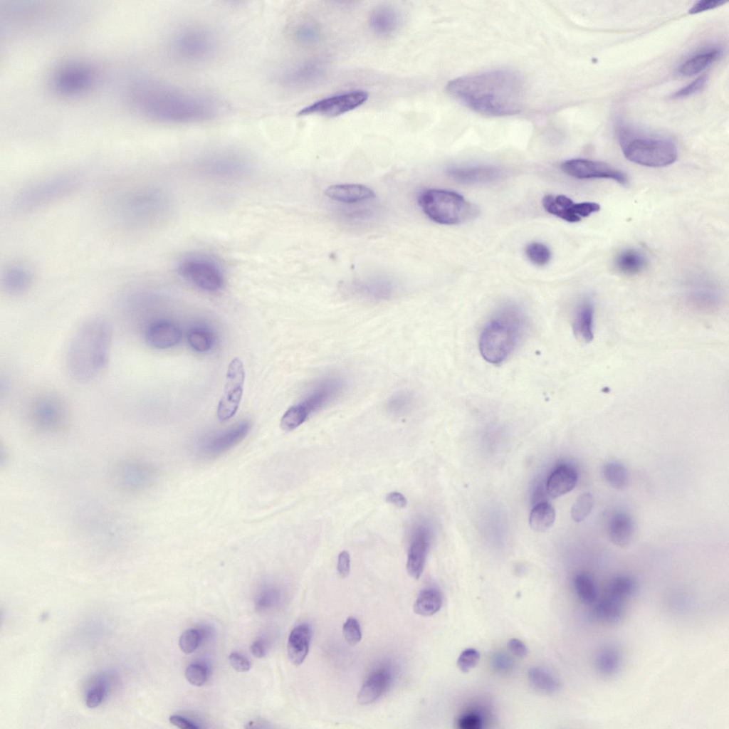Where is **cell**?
Masks as SVG:
<instances>
[{
  "label": "cell",
  "mask_w": 729,
  "mask_h": 729,
  "mask_svg": "<svg viewBox=\"0 0 729 729\" xmlns=\"http://www.w3.org/2000/svg\"><path fill=\"white\" fill-rule=\"evenodd\" d=\"M244 380L243 362L238 357H234L228 366L223 394L217 407L216 414L220 421L229 420L237 411L243 395Z\"/></svg>",
  "instance_id": "5bb4252c"
},
{
  "label": "cell",
  "mask_w": 729,
  "mask_h": 729,
  "mask_svg": "<svg viewBox=\"0 0 729 729\" xmlns=\"http://www.w3.org/2000/svg\"><path fill=\"white\" fill-rule=\"evenodd\" d=\"M266 644L263 640H256L251 646V651L256 658H263L266 654Z\"/></svg>",
  "instance_id": "6125c7cd"
},
{
  "label": "cell",
  "mask_w": 729,
  "mask_h": 729,
  "mask_svg": "<svg viewBox=\"0 0 729 729\" xmlns=\"http://www.w3.org/2000/svg\"><path fill=\"white\" fill-rule=\"evenodd\" d=\"M480 659L479 652L473 648L463 650L457 660V666L463 672H468L473 668Z\"/></svg>",
  "instance_id": "f907efd6"
},
{
  "label": "cell",
  "mask_w": 729,
  "mask_h": 729,
  "mask_svg": "<svg viewBox=\"0 0 729 729\" xmlns=\"http://www.w3.org/2000/svg\"><path fill=\"white\" fill-rule=\"evenodd\" d=\"M482 718L475 713H467L461 716L458 722L461 729H480L482 728Z\"/></svg>",
  "instance_id": "db71d44e"
},
{
  "label": "cell",
  "mask_w": 729,
  "mask_h": 729,
  "mask_svg": "<svg viewBox=\"0 0 729 729\" xmlns=\"http://www.w3.org/2000/svg\"><path fill=\"white\" fill-rule=\"evenodd\" d=\"M416 397L409 389H400L394 392L387 400L385 410L394 417H404L416 408Z\"/></svg>",
  "instance_id": "d6a6232c"
},
{
  "label": "cell",
  "mask_w": 729,
  "mask_h": 729,
  "mask_svg": "<svg viewBox=\"0 0 729 729\" xmlns=\"http://www.w3.org/2000/svg\"><path fill=\"white\" fill-rule=\"evenodd\" d=\"M575 335L584 342H589L594 338V308L589 299L582 300L576 307L572 318Z\"/></svg>",
  "instance_id": "484cf974"
},
{
  "label": "cell",
  "mask_w": 729,
  "mask_h": 729,
  "mask_svg": "<svg viewBox=\"0 0 729 729\" xmlns=\"http://www.w3.org/2000/svg\"><path fill=\"white\" fill-rule=\"evenodd\" d=\"M368 98V93L362 90L344 92L322 98L304 107L298 112V115L337 117L361 106Z\"/></svg>",
  "instance_id": "4fadbf2b"
},
{
  "label": "cell",
  "mask_w": 729,
  "mask_h": 729,
  "mask_svg": "<svg viewBox=\"0 0 729 729\" xmlns=\"http://www.w3.org/2000/svg\"><path fill=\"white\" fill-rule=\"evenodd\" d=\"M508 648L515 656L523 658L527 656L528 649L520 640L511 639L508 642Z\"/></svg>",
  "instance_id": "680465c9"
},
{
  "label": "cell",
  "mask_w": 729,
  "mask_h": 729,
  "mask_svg": "<svg viewBox=\"0 0 729 729\" xmlns=\"http://www.w3.org/2000/svg\"><path fill=\"white\" fill-rule=\"evenodd\" d=\"M577 478V473L573 467L568 465L560 466L547 481V493L552 498L562 496L575 487Z\"/></svg>",
  "instance_id": "4316f807"
},
{
  "label": "cell",
  "mask_w": 729,
  "mask_h": 729,
  "mask_svg": "<svg viewBox=\"0 0 729 729\" xmlns=\"http://www.w3.org/2000/svg\"><path fill=\"white\" fill-rule=\"evenodd\" d=\"M621 146L628 160L646 167L668 166L676 160L678 155L675 144L665 138L624 134Z\"/></svg>",
  "instance_id": "ba28073f"
},
{
  "label": "cell",
  "mask_w": 729,
  "mask_h": 729,
  "mask_svg": "<svg viewBox=\"0 0 729 729\" xmlns=\"http://www.w3.org/2000/svg\"><path fill=\"white\" fill-rule=\"evenodd\" d=\"M525 254L532 263L538 266L547 264L551 258V251L549 248L539 242L529 243L525 248Z\"/></svg>",
  "instance_id": "f6af8a7d"
},
{
  "label": "cell",
  "mask_w": 729,
  "mask_h": 729,
  "mask_svg": "<svg viewBox=\"0 0 729 729\" xmlns=\"http://www.w3.org/2000/svg\"><path fill=\"white\" fill-rule=\"evenodd\" d=\"M706 81L707 77L706 75H701L684 88H682L675 92L673 94L672 98H680L691 95L699 90H701L705 86Z\"/></svg>",
  "instance_id": "816d5d0a"
},
{
  "label": "cell",
  "mask_w": 729,
  "mask_h": 729,
  "mask_svg": "<svg viewBox=\"0 0 729 729\" xmlns=\"http://www.w3.org/2000/svg\"><path fill=\"white\" fill-rule=\"evenodd\" d=\"M208 676V671L205 666L199 663H192L185 670V677L189 683L195 686H201L205 683Z\"/></svg>",
  "instance_id": "bcb514c9"
},
{
  "label": "cell",
  "mask_w": 729,
  "mask_h": 729,
  "mask_svg": "<svg viewBox=\"0 0 729 729\" xmlns=\"http://www.w3.org/2000/svg\"><path fill=\"white\" fill-rule=\"evenodd\" d=\"M447 174L454 180L465 184L491 182L502 174L501 170L493 165L451 167L447 169Z\"/></svg>",
  "instance_id": "603a6c76"
},
{
  "label": "cell",
  "mask_w": 729,
  "mask_h": 729,
  "mask_svg": "<svg viewBox=\"0 0 729 729\" xmlns=\"http://www.w3.org/2000/svg\"><path fill=\"white\" fill-rule=\"evenodd\" d=\"M182 335V331L177 325L166 320L151 323L145 333L147 343L158 350H164L177 345L180 342Z\"/></svg>",
  "instance_id": "44dd1931"
},
{
  "label": "cell",
  "mask_w": 729,
  "mask_h": 729,
  "mask_svg": "<svg viewBox=\"0 0 729 729\" xmlns=\"http://www.w3.org/2000/svg\"><path fill=\"white\" fill-rule=\"evenodd\" d=\"M594 503V496L589 493H584L577 497L571 508V516L575 522L584 520L592 510Z\"/></svg>",
  "instance_id": "ee69618b"
},
{
  "label": "cell",
  "mask_w": 729,
  "mask_h": 729,
  "mask_svg": "<svg viewBox=\"0 0 729 729\" xmlns=\"http://www.w3.org/2000/svg\"><path fill=\"white\" fill-rule=\"evenodd\" d=\"M609 537L612 543L625 547L632 542L635 535V523L626 513H615L609 520Z\"/></svg>",
  "instance_id": "f1b7e54d"
},
{
  "label": "cell",
  "mask_w": 729,
  "mask_h": 729,
  "mask_svg": "<svg viewBox=\"0 0 729 729\" xmlns=\"http://www.w3.org/2000/svg\"><path fill=\"white\" fill-rule=\"evenodd\" d=\"M527 326L526 315L520 306L513 303L500 305L481 330L478 338L481 355L490 364H502L520 345Z\"/></svg>",
  "instance_id": "277c9868"
},
{
  "label": "cell",
  "mask_w": 729,
  "mask_h": 729,
  "mask_svg": "<svg viewBox=\"0 0 729 729\" xmlns=\"http://www.w3.org/2000/svg\"><path fill=\"white\" fill-rule=\"evenodd\" d=\"M430 539V532L424 527L417 529L411 539L407 554V570L414 579H419L423 572Z\"/></svg>",
  "instance_id": "d6986e66"
},
{
  "label": "cell",
  "mask_w": 729,
  "mask_h": 729,
  "mask_svg": "<svg viewBox=\"0 0 729 729\" xmlns=\"http://www.w3.org/2000/svg\"><path fill=\"white\" fill-rule=\"evenodd\" d=\"M725 1L722 0H703L697 1L688 11L689 14H694L704 11L713 9L724 4Z\"/></svg>",
  "instance_id": "9f6ffc18"
},
{
  "label": "cell",
  "mask_w": 729,
  "mask_h": 729,
  "mask_svg": "<svg viewBox=\"0 0 729 729\" xmlns=\"http://www.w3.org/2000/svg\"><path fill=\"white\" fill-rule=\"evenodd\" d=\"M337 568L341 577L348 576L350 570V556L348 552L344 550L339 554Z\"/></svg>",
  "instance_id": "6f0895ef"
},
{
  "label": "cell",
  "mask_w": 729,
  "mask_h": 729,
  "mask_svg": "<svg viewBox=\"0 0 729 729\" xmlns=\"http://www.w3.org/2000/svg\"><path fill=\"white\" fill-rule=\"evenodd\" d=\"M107 692V687L104 681H100L89 689L85 697V704L88 708H93L99 706L103 701Z\"/></svg>",
  "instance_id": "681fc988"
},
{
  "label": "cell",
  "mask_w": 729,
  "mask_h": 729,
  "mask_svg": "<svg viewBox=\"0 0 729 729\" xmlns=\"http://www.w3.org/2000/svg\"><path fill=\"white\" fill-rule=\"evenodd\" d=\"M251 423L241 421L225 431L212 438L204 447V452L209 457H215L227 451L241 442L248 434Z\"/></svg>",
  "instance_id": "ffe728a7"
},
{
  "label": "cell",
  "mask_w": 729,
  "mask_h": 729,
  "mask_svg": "<svg viewBox=\"0 0 729 729\" xmlns=\"http://www.w3.org/2000/svg\"><path fill=\"white\" fill-rule=\"evenodd\" d=\"M721 54L719 48H713L699 53L686 61L680 67L679 73L691 76L701 72L714 62Z\"/></svg>",
  "instance_id": "d590c367"
},
{
  "label": "cell",
  "mask_w": 729,
  "mask_h": 729,
  "mask_svg": "<svg viewBox=\"0 0 729 729\" xmlns=\"http://www.w3.org/2000/svg\"><path fill=\"white\" fill-rule=\"evenodd\" d=\"M312 637V629L308 624L303 623L293 629L287 644L289 661L295 666L300 665L305 659Z\"/></svg>",
  "instance_id": "cb8c5ba5"
},
{
  "label": "cell",
  "mask_w": 729,
  "mask_h": 729,
  "mask_svg": "<svg viewBox=\"0 0 729 729\" xmlns=\"http://www.w3.org/2000/svg\"><path fill=\"white\" fill-rule=\"evenodd\" d=\"M229 660L232 668L238 672H246L251 668L249 660L239 653H231L229 656Z\"/></svg>",
  "instance_id": "11a10c76"
},
{
  "label": "cell",
  "mask_w": 729,
  "mask_h": 729,
  "mask_svg": "<svg viewBox=\"0 0 729 729\" xmlns=\"http://www.w3.org/2000/svg\"><path fill=\"white\" fill-rule=\"evenodd\" d=\"M31 272L28 268L21 265L12 266L7 268L3 277L4 290L14 295L26 292L31 286Z\"/></svg>",
  "instance_id": "4dcf8cb0"
},
{
  "label": "cell",
  "mask_w": 729,
  "mask_h": 729,
  "mask_svg": "<svg viewBox=\"0 0 729 729\" xmlns=\"http://www.w3.org/2000/svg\"><path fill=\"white\" fill-rule=\"evenodd\" d=\"M617 269L625 275H636L643 271L648 263L645 255L635 248H626L618 253L614 261Z\"/></svg>",
  "instance_id": "836d02e7"
},
{
  "label": "cell",
  "mask_w": 729,
  "mask_h": 729,
  "mask_svg": "<svg viewBox=\"0 0 729 729\" xmlns=\"http://www.w3.org/2000/svg\"><path fill=\"white\" fill-rule=\"evenodd\" d=\"M169 722L179 728L182 729H197L199 727L194 723L190 722L186 718L177 715H173L169 717Z\"/></svg>",
  "instance_id": "91938a15"
},
{
  "label": "cell",
  "mask_w": 729,
  "mask_h": 729,
  "mask_svg": "<svg viewBox=\"0 0 729 729\" xmlns=\"http://www.w3.org/2000/svg\"><path fill=\"white\" fill-rule=\"evenodd\" d=\"M32 422L43 431H54L61 427L65 418V409L61 399L52 394L36 397L30 408Z\"/></svg>",
  "instance_id": "9a60e30c"
},
{
  "label": "cell",
  "mask_w": 729,
  "mask_h": 729,
  "mask_svg": "<svg viewBox=\"0 0 729 729\" xmlns=\"http://www.w3.org/2000/svg\"><path fill=\"white\" fill-rule=\"evenodd\" d=\"M292 38L298 44L311 46L315 44L320 38L318 26L313 22L302 21L296 23L291 28Z\"/></svg>",
  "instance_id": "f35d334b"
},
{
  "label": "cell",
  "mask_w": 729,
  "mask_h": 729,
  "mask_svg": "<svg viewBox=\"0 0 729 729\" xmlns=\"http://www.w3.org/2000/svg\"><path fill=\"white\" fill-rule=\"evenodd\" d=\"M604 480L614 488L624 489L629 481V475L624 465L617 462L606 463L602 470Z\"/></svg>",
  "instance_id": "60d3db41"
},
{
  "label": "cell",
  "mask_w": 729,
  "mask_h": 729,
  "mask_svg": "<svg viewBox=\"0 0 729 729\" xmlns=\"http://www.w3.org/2000/svg\"><path fill=\"white\" fill-rule=\"evenodd\" d=\"M170 206L169 199L164 192L148 189L129 196L122 203L120 215L129 225H149L163 219Z\"/></svg>",
  "instance_id": "9c48e42d"
},
{
  "label": "cell",
  "mask_w": 729,
  "mask_h": 729,
  "mask_svg": "<svg viewBox=\"0 0 729 729\" xmlns=\"http://www.w3.org/2000/svg\"><path fill=\"white\" fill-rule=\"evenodd\" d=\"M201 641V634L198 630L189 629L180 636L179 646L184 654H191L198 647Z\"/></svg>",
  "instance_id": "7dc6e473"
},
{
  "label": "cell",
  "mask_w": 729,
  "mask_h": 729,
  "mask_svg": "<svg viewBox=\"0 0 729 729\" xmlns=\"http://www.w3.org/2000/svg\"><path fill=\"white\" fill-rule=\"evenodd\" d=\"M322 73V67L316 62H303L288 66L277 75L278 83L286 87L298 88L318 79Z\"/></svg>",
  "instance_id": "ac0fdd59"
},
{
  "label": "cell",
  "mask_w": 729,
  "mask_h": 729,
  "mask_svg": "<svg viewBox=\"0 0 729 729\" xmlns=\"http://www.w3.org/2000/svg\"><path fill=\"white\" fill-rule=\"evenodd\" d=\"M622 664V655L614 645H605L599 649L595 656V668L597 672L605 677H610L618 673Z\"/></svg>",
  "instance_id": "1f68e13d"
},
{
  "label": "cell",
  "mask_w": 729,
  "mask_h": 729,
  "mask_svg": "<svg viewBox=\"0 0 729 729\" xmlns=\"http://www.w3.org/2000/svg\"><path fill=\"white\" fill-rule=\"evenodd\" d=\"M187 341L190 347L195 351L205 352L209 351L213 345V336L206 329L196 327L189 332Z\"/></svg>",
  "instance_id": "7bdbcfd3"
},
{
  "label": "cell",
  "mask_w": 729,
  "mask_h": 729,
  "mask_svg": "<svg viewBox=\"0 0 729 729\" xmlns=\"http://www.w3.org/2000/svg\"><path fill=\"white\" fill-rule=\"evenodd\" d=\"M329 198L343 203H356L374 197V192L368 187L358 184H335L325 191Z\"/></svg>",
  "instance_id": "83f0119b"
},
{
  "label": "cell",
  "mask_w": 729,
  "mask_h": 729,
  "mask_svg": "<svg viewBox=\"0 0 729 729\" xmlns=\"http://www.w3.org/2000/svg\"><path fill=\"white\" fill-rule=\"evenodd\" d=\"M594 617L602 622L614 624L619 623L625 615L624 600L606 594L594 604Z\"/></svg>",
  "instance_id": "f546056e"
},
{
  "label": "cell",
  "mask_w": 729,
  "mask_h": 729,
  "mask_svg": "<svg viewBox=\"0 0 729 729\" xmlns=\"http://www.w3.org/2000/svg\"><path fill=\"white\" fill-rule=\"evenodd\" d=\"M391 679V673L386 668H379L372 672L358 693V703L367 705L379 699L387 690Z\"/></svg>",
  "instance_id": "d4e9b609"
},
{
  "label": "cell",
  "mask_w": 729,
  "mask_h": 729,
  "mask_svg": "<svg viewBox=\"0 0 729 729\" xmlns=\"http://www.w3.org/2000/svg\"><path fill=\"white\" fill-rule=\"evenodd\" d=\"M179 275L194 287L209 293L221 290L225 275L221 266L206 254L193 253L182 258L177 264Z\"/></svg>",
  "instance_id": "8fae6325"
},
{
  "label": "cell",
  "mask_w": 729,
  "mask_h": 729,
  "mask_svg": "<svg viewBox=\"0 0 729 729\" xmlns=\"http://www.w3.org/2000/svg\"><path fill=\"white\" fill-rule=\"evenodd\" d=\"M342 632L346 641L350 645H356L362 639V631L359 622L355 617H349L343 624Z\"/></svg>",
  "instance_id": "c3c4849f"
},
{
  "label": "cell",
  "mask_w": 729,
  "mask_h": 729,
  "mask_svg": "<svg viewBox=\"0 0 729 729\" xmlns=\"http://www.w3.org/2000/svg\"><path fill=\"white\" fill-rule=\"evenodd\" d=\"M442 602L443 598L439 590L426 588L419 593L415 600L414 611L421 616H431L439 611Z\"/></svg>",
  "instance_id": "e575fe53"
},
{
  "label": "cell",
  "mask_w": 729,
  "mask_h": 729,
  "mask_svg": "<svg viewBox=\"0 0 729 729\" xmlns=\"http://www.w3.org/2000/svg\"><path fill=\"white\" fill-rule=\"evenodd\" d=\"M132 100L143 115L161 122L195 123L212 119L216 114L211 99L157 83L137 85Z\"/></svg>",
  "instance_id": "7a4b0ae2"
},
{
  "label": "cell",
  "mask_w": 729,
  "mask_h": 729,
  "mask_svg": "<svg viewBox=\"0 0 729 729\" xmlns=\"http://www.w3.org/2000/svg\"><path fill=\"white\" fill-rule=\"evenodd\" d=\"M574 588L579 599L585 604H594L597 599V590L592 578L587 574L577 575Z\"/></svg>",
  "instance_id": "ab89813d"
},
{
  "label": "cell",
  "mask_w": 729,
  "mask_h": 729,
  "mask_svg": "<svg viewBox=\"0 0 729 729\" xmlns=\"http://www.w3.org/2000/svg\"><path fill=\"white\" fill-rule=\"evenodd\" d=\"M555 520V509L547 502H541L535 505L532 508L529 516L530 526L536 532L546 531L553 525Z\"/></svg>",
  "instance_id": "8d00e7d4"
},
{
  "label": "cell",
  "mask_w": 729,
  "mask_h": 729,
  "mask_svg": "<svg viewBox=\"0 0 729 729\" xmlns=\"http://www.w3.org/2000/svg\"><path fill=\"white\" fill-rule=\"evenodd\" d=\"M446 90L470 110L491 117L518 113L525 97L523 78L510 69H494L459 77L449 81Z\"/></svg>",
  "instance_id": "6da1fadb"
},
{
  "label": "cell",
  "mask_w": 729,
  "mask_h": 729,
  "mask_svg": "<svg viewBox=\"0 0 729 729\" xmlns=\"http://www.w3.org/2000/svg\"><path fill=\"white\" fill-rule=\"evenodd\" d=\"M528 680L535 688L545 693H554L560 688V681L548 670L533 667L528 671Z\"/></svg>",
  "instance_id": "74e56055"
},
{
  "label": "cell",
  "mask_w": 729,
  "mask_h": 729,
  "mask_svg": "<svg viewBox=\"0 0 729 729\" xmlns=\"http://www.w3.org/2000/svg\"><path fill=\"white\" fill-rule=\"evenodd\" d=\"M80 177L62 175L51 177L21 191L14 201L17 211H28L53 201L73 191L79 185Z\"/></svg>",
  "instance_id": "30bf717a"
},
{
  "label": "cell",
  "mask_w": 729,
  "mask_h": 729,
  "mask_svg": "<svg viewBox=\"0 0 729 729\" xmlns=\"http://www.w3.org/2000/svg\"><path fill=\"white\" fill-rule=\"evenodd\" d=\"M560 167L565 174L579 179H607L622 185L628 184L625 173L601 162L572 159L562 162Z\"/></svg>",
  "instance_id": "2e32d148"
},
{
  "label": "cell",
  "mask_w": 729,
  "mask_h": 729,
  "mask_svg": "<svg viewBox=\"0 0 729 729\" xmlns=\"http://www.w3.org/2000/svg\"><path fill=\"white\" fill-rule=\"evenodd\" d=\"M636 587V582L633 577L629 575H619L611 580L607 592L625 600L635 593Z\"/></svg>",
  "instance_id": "b9f144b4"
},
{
  "label": "cell",
  "mask_w": 729,
  "mask_h": 729,
  "mask_svg": "<svg viewBox=\"0 0 729 729\" xmlns=\"http://www.w3.org/2000/svg\"><path fill=\"white\" fill-rule=\"evenodd\" d=\"M197 169L215 179H234L247 174L251 169L248 156L232 149H221L207 152L196 162Z\"/></svg>",
  "instance_id": "7c38bea8"
},
{
  "label": "cell",
  "mask_w": 729,
  "mask_h": 729,
  "mask_svg": "<svg viewBox=\"0 0 729 729\" xmlns=\"http://www.w3.org/2000/svg\"><path fill=\"white\" fill-rule=\"evenodd\" d=\"M600 210V205L595 202L574 203L570 211L575 216L582 219Z\"/></svg>",
  "instance_id": "f5cc1de1"
},
{
  "label": "cell",
  "mask_w": 729,
  "mask_h": 729,
  "mask_svg": "<svg viewBox=\"0 0 729 729\" xmlns=\"http://www.w3.org/2000/svg\"><path fill=\"white\" fill-rule=\"evenodd\" d=\"M386 500L398 508H404L407 503L406 498L401 493L396 491L387 494Z\"/></svg>",
  "instance_id": "94428289"
},
{
  "label": "cell",
  "mask_w": 729,
  "mask_h": 729,
  "mask_svg": "<svg viewBox=\"0 0 729 729\" xmlns=\"http://www.w3.org/2000/svg\"><path fill=\"white\" fill-rule=\"evenodd\" d=\"M418 202L430 219L441 224H461L476 217L478 213L475 204L453 191L428 189L420 193Z\"/></svg>",
  "instance_id": "52a82bcc"
},
{
  "label": "cell",
  "mask_w": 729,
  "mask_h": 729,
  "mask_svg": "<svg viewBox=\"0 0 729 729\" xmlns=\"http://www.w3.org/2000/svg\"><path fill=\"white\" fill-rule=\"evenodd\" d=\"M93 74L82 63H69L63 66L53 78L55 88L64 95H75L85 90L92 83Z\"/></svg>",
  "instance_id": "e0dca14e"
},
{
  "label": "cell",
  "mask_w": 729,
  "mask_h": 729,
  "mask_svg": "<svg viewBox=\"0 0 729 729\" xmlns=\"http://www.w3.org/2000/svg\"><path fill=\"white\" fill-rule=\"evenodd\" d=\"M112 330L110 322L94 316L76 329L70 341L66 367L76 382H87L98 377L107 365Z\"/></svg>",
  "instance_id": "3957f363"
},
{
  "label": "cell",
  "mask_w": 729,
  "mask_h": 729,
  "mask_svg": "<svg viewBox=\"0 0 729 729\" xmlns=\"http://www.w3.org/2000/svg\"><path fill=\"white\" fill-rule=\"evenodd\" d=\"M402 17L399 11L388 5L374 7L369 13L368 23L374 33L380 37L394 34L399 28Z\"/></svg>",
  "instance_id": "7402d4cb"
},
{
  "label": "cell",
  "mask_w": 729,
  "mask_h": 729,
  "mask_svg": "<svg viewBox=\"0 0 729 729\" xmlns=\"http://www.w3.org/2000/svg\"><path fill=\"white\" fill-rule=\"evenodd\" d=\"M169 47L177 60L192 64L209 61L219 49L214 32L208 27L188 23L177 28L171 36Z\"/></svg>",
  "instance_id": "8992f818"
},
{
  "label": "cell",
  "mask_w": 729,
  "mask_h": 729,
  "mask_svg": "<svg viewBox=\"0 0 729 729\" xmlns=\"http://www.w3.org/2000/svg\"><path fill=\"white\" fill-rule=\"evenodd\" d=\"M347 387L345 379L337 374L324 375L312 384L303 399L290 407L282 416L280 426L285 431L294 430L313 414L337 400Z\"/></svg>",
  "instance_id": "5b68a950"
}]
</instances>
